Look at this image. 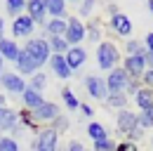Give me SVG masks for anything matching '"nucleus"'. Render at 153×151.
<instances>
[{"label":"nucleus","instance_id":"obj_1","mask_svg":"<svg viewBox=\"0 0 153 151\" xmlns=\"http://www.w3.org/2000/svg\"><path fill=\"white\" fill-rule=\"evenodd\" d=\"M120 50H118V45H115L113 40H101L99 45H97V66L101 69V71H111L115 66H120Z\"/></svg>","mask_w":153,"mask_h":151},{"label":"nucleus","instance_id":"obj_2","mask_svg":"<svg viewBox=\"0 0 153 151\" xmlns=\"http://www.w3.org/2000/svg\"><path fill=\"white\" fill-rule=\"evenodd\" d=\"M21 50L31 57L40 69H42V66L50 61V57H52L50 45H47V38H28V40L24 43V47H21Z\"/></svg>","mask_w":153,"mask_h":151},{"label":"nucleus","instance_id":"obj_3","mask_svg":"<svg viewBox=\"0 0 153 151\" xmlns=\"http://www.w3.org/2000/svg\"><path fill=\"white\" fill-rule=\"evenodd\" d=\"M87 38V24L80 17H66V33H64V40L76 47V45H82V40Z\"/></svg>","mask_w":153,"mask_h":151},{"label":"nucleus","instance_id":"obj_4","mask_svg":"<svg viewBox=\"0 0 153 151\" xmlns=\"http://www.w3.org/2000/svg\"><path fill=\"white\" fill-rule=\"evenodd\" d=\"M33 151H59V132L50 125L40 128V132L33 139Z\"/></svg>","mask_w":153,"mask_h":151},{"label":"nucleus","instance_id":"obj_5","mask_svg":"<svg viewBox=\"0 0 153 151\" xmlns=\"http://www.w3.org/2000/svg\"><path fill=\"white\" fill-rule=\"evenodd\" d=\"M0 85H2V90L7 94H24V90L28 87V83H26V78H21L17 71H5V73L0 76Z\"/></svg>","mask_w":153,"mask_h":151},{"label":"nucleus","instance_id":"obj_6","mask_svg":"<svg viewBox=\"0 0 153 151\" xmlns=\"http://www.w3.org/2000/svg\"><path fill=\"white\" fill-rule=\"evenodd\" d=\"M104 80H106L108 94H118V92H125L130 76L125 73V69H123V66H115V69H111L108 73L104 76Z\"/></svg>","mask_w":153,"mask_h":151},{"label":"nucleus","instance_id":"obj_7","mask_svg":"<svg viewBox=\"0 0 153 151\" xmlns=\"http://www.w3.org/2000/svg\"><path fill=\"white\" fill-rule=\"evenodd\" d=\"M31 113H33V118H36V123H38L40 128H45V125H52V120L61 113V109H59V104L45 99L38 109H36V111H31Z\"/></svg>","mask_w":153,"mask_h":151},{"label":"nucleus","instance_id":"obj_8","mask_svg":"<svg viewBox=\"0 0 153 151\" xmlns=\"http://www.w3.org/2000/svg\"><path fill=\"white\" fill-rule=\"evenodd\" d=\"M12 36L14 40L17 38H24V40H28V38H33V31H36V21L28 17V14H21V17H14L12 19Z\"/></svg>","mask_w":153,"mask_h":151},{"label":"nucleus","instance_id":"obj_9","mask_svg":"<svg viewBox=\"0 0 153 151\" xmlns=\"http://www.w3.org/2000/svg\"><path fill=\"white\" fill-rule=\"evenodd\" d=\"M85 90L97 102H106V97H108V87H106L104 76H87L85 78Z\"/></svg>","mask_w":153,"mask_h":151},{"label":"nucleus","instance_id":"obj_10","mask_svg":"<svg viewBox=\"0 0 153 151\" xmlns=\"http://www.w3.org/2000/svg\"><path fill=\"white\" fill-rule=\"evenodd\" d=\"M123 69L130 78L141 80V76L146 73V55H132V57H123Z\"/></svg>","mask_w":153,"mask_h":151},{"label":"nucleus","instance_id":"obj_11","mask_svg":"<svg viewBox=\"0 0 153 151\" xmlns=\"http://www.w3.org/2000/svg\"><path fill=\"white\" fill-rule=\"evenodd\" d=\"M108 26H111V31H113L115 36L120 38H130L132 36V19L127 17V14H123V12H115V14H111V19H108Z\"/></svg>","mask_w":153,"mask_h":151},{"label":"nucleus","instance_id":"obj_12","mask_svg":"<svg viewBox=\"0 0 153 151\" xmlns=\"http://www.w3.org/2000/svg\"><path fill=\"white\" fill-rule=\"evenodd\" d=\"M134 128H139V125H137V113L134 111L120 109V111L115 113V130L120 132V135H127V132H132Z\"/></svg>","mask_w":153,"mask_h":151},{"label":"nucleus","instance_id":"obj_13","mask_svg":"<svg viewBox=\"0 0 153 151\" xmlns=\"http://www.w3.org/2000/svg\"><path fill=\"white\" fill-rule=\"evenodd\" d=\"M17 123H19V111L17 109H12V106L0 109V135H10Z\"/></svg>","mask_w":153,"mask_h":151},{"label":"nucleus","instance_id":"obj_14","mask_svg":"<svg viewBox=\"0 0 153 151\" xmlns=\"http://www.w3.org/2000/svg\"><path fill=\"white\" fill-rule=\"evenodd\" d=\"M14 69H17V73L21 76V78H31L33 73H38L40 71V66L31 59V57L26 55L24 50L19 52V57H17V61H14Z\"/></svg>","mask_w":153,"mask_h":151},{"label":"nucleus","instance_id":"obj_15","mask_svg":"<svg viewBox=\"0 0 153 151\" xmlns=\"http://www.w3.org/2000/svg\"><path fill=\"white\" fill-rule=\"evenodd\" d=\"M26 14L36 21V26H45V21H47L45 0H26Z\"/></svg>","mask_w":153,"mask_h":151},{"label":"nucleus","instance_id":"obj_16","mask_svg":"<svg viewBox=\"0 0 153 151\" xmlns=\"http://www.w3.org/2000/svg\"><path fill=\"white\" fill-rule=\"evenodd\" d=\"M66 59V64H68V69L71 71H78L80 66H85V61H87V50L82 47V45H76V47H68V52L64 55Z\"/></svg>","mask_w":153,"mask_h":151},{"label":"nucleus","instance_id":"obj_17","mask_svg":"<svg viewBox=\"0 0 153 151\" xmlns=\"http://www.w3.org/2000/svg\"><path fill=\"white\" fill-rule=\"evenodd\" d=\"M47 66H50V71L57 76V78H61V80H68V78L73 76V71L68 69L64 55H52V57H50V61H47Z\"/></svg>","mask_w":153,"mask_h":151},{"label":"nucleus","instance_id":"obj_18","mask_svg":"<svg viewBox=\"0 0 153 151\" xmlns=\"http://www.w3.org/2000/svg\"><path fill=\"white\" fill-rule=\"evenodd\" d=\"M21 52V47H19V43L14 40V38H2L0 40V57L5 59V61H17V57H19Z\"/></svg>","mask_w":153,"mask_h":151},{"label":"nucleus","instance_id":"obj_19","mask_svg":"<svg viewBox=\"0 0 153 151\" xmlns=\"http://www.w3.org/2000/svg\"><path fill=\"white\" fill-rule=\"evenodd\" d=\"M132 102L137 104L139 111H151V109H153V90L141 85V87L137 90V94L132 97Z\"/></svg>","mask_w":153,"mask_h":151},{"label":"nucleus","instance_id":"obj_20","mask_svg":"<svg viewBox=\"0 0 153 151\" xmlns=\"http://www.w3.org/2000/svg\"><path fill=\"white\" fill-rule=\"evenodd\" d=\"M66 0H45V10H47V19H66Z\"/></svg>","mask_w":153,"mask_h":151},{"label":"nucleus","instance_id":"obj_21","mask_svg":"<svg viewBox=\"0 0 153 151\" xmlns=\"http://www.w3.org/2000/svg\"><path fill=\"white\" fill-rule=\"evenodd\" d=\"M21 102H24V109L36 111L40 104L45 102V97H42V92H36L33 87H26V90H24V94H21Z\"/></svg>","mask_w":153,"mask_h":151},{"label":"nucleus","instance_id":"obj_22","mask_svg":"<svg viewBox=\"0 0 153 151\" xmlns=\"http://www.w3.org/2000/svg\"><path fill=\"white\" fill-rule=\"evenodd\" d=\"M45 38H64L66 33V19H47L45 21Z\"/></svg>","mask_w":153,"mask_h":151},{"label":"nucleus","instance_id":"obj_23","mask_svg":"<svg viewBox=\"0 0 153 151\" xmlns=\"http://www.w3.org/2000/svg\"><path fill=\"white\" fill-rule=\"evenodd\" d=\"M87 137H90L92 142H101V139H108L111 135H108V130H106L104 123H99V120H90V125H87Z\"/></svg>","mask_w":153,"mask_h":151},{"label":"nucleus","instance_id":"obj_24","mask_svg":"<svg viewBox=\"0 0 153 151\" xmlns=\"http://www.w3.org/2000/svg\"><path fill=\"white\" fill-rule=\"evenodd\" d=\"M19 125H24V130H33L36 135L40 132V125L36 123L33 113L28 111V109H21V111H19Z\"/></svg>","mask_w":153,"mask_h":151},{"label":"nucleus","instance_id":"obj_25","mask_svg":"<svg viewBox=\"0 0 153 151\" xmlns=\"http://www.w3.org/2000/svg\"><path fill=\"white\" fill-rule=\"evenodd\" d=\"M61 102H64V106H66L68 111H78V109H80V99L76 97V92H73L71 87H64V90H61Z\"/></svg>","mask_w":153,"mask_h":151},{"label":"nucleus","instance_id":"obj_26","mask_svg":"<svg viewBox=\"0 0 153 151\" xmlns=\"http://www.w3.org/2000/svg\"><path fill=\"white\" fill-rule=\"evenodd\" d=\"M5 10L12 19L21 17V14H26V0H5Z\"/></svg>","mask_w":153,"mask_h":151},{"label":"nucleus","instance_id":"obj_27","mask_svg":"<svg viewBox=\"0 0 153 151\" xmlns=\"http://www.w3.org/2000/svg\"><path fill=\"white\" fill-rule=\"evenodd\" d=\"M106 104L115 109V111H120V109H127V104H130V97L125 92H118V94H108L106 97Z\"/></svg>","mask_w":153,"mask_h":151},{"label":"nucleus","instance_id":"obj_28","mask_svg":"<svg viewBox=\"0 0 153 151\" xmlns=\"http://www.w3.org/2000/svg\"><path fill=\"white\" fill-rule=\"evenodd\" d=\"M132 55H146L144 40H137V38H127L125 40V57H132Z\"/></svg>","mask_w":153,"mask_h":151},{"label":"nucleus","instance_id":"obj_29","mask_svg":"<svg viewBox=\"0 0 153 151\" xmlns=\"http://www.w3.org/2000/svg\"><path fill=\"white\" fill-rule=\"evenodd\" d=\"M47 45H50V52H52V55H66L68 47H71L61 36L59 38H47Z\"/></svg>","mask_w":153,"mask_h":151},{"label":"nucleus","instance_id":"obj_30","mask_svg":"<svg viewBox=\"0 0 153 151\" xmlns=\"http://www.w3.org/2000/svg\"><path fill=\"white\" fill-rule=\"evenodd\" d=\"M26 83H28V87H33L36 92H42V90L47 87V73H40V71H38V73L31 76Z\"/></svg>","mask_w":153,"mask_h":151},{"label":"nucleus","instance_id":"obj_31","mask_svg":"<svg viewBox=\"0 0 153 151\" xmlns=\"http://www.w3.org/2000/svg\"><path fill=\"white\" fill-rule=\"evenodd\" d=\"M137 125L141 130H153V109L151 111H139L137 113Z\"/></svg>","mask_w":153,"mask_h":151},{"label":"nucleus","instance_id":"obj_32","mask_svg":"<svg viewBox=\"0 0 153 151\" xmlns=\"http://www.w3.org/2000/svg\"><path fill=\"white\" fill-rule=\"evenodd\" d=\"M0 151H19V139L10 135H0Z\"/></svg>","mask_w":153,"mask_h":151},{"label":"nucleus","instance_id":"obj_33","mask_svg":"<svg viewBox=\"0 0 153 151\" xmlns=\"http://www.w3.org/2000/svg\"><path fill=\"white\" fill-rule=\"evenodd\" d=\"M50 128H52V130H57L59 135H61V132H66L68 128H71V120H68V116H64V113H59L57 118L52 120V125H50Z\"/></svg>","mask_w":153,"mask_h":151},{"label":"nucleus","instance_id":"obj_34","mask_svg":"<svg viewBox=\"0 0 153 151\" xmlns=\"http://www.w3.org/2000/svg\"><path fill=\"white\" fill-rule=\"evenodd\" d=\"M97 7V0H80V5H78V17H90L92 12H94Z\"/></svg>","mask_w":153,"mask_h":151},{"label":"nucleus","instance_id":"obj_35","mask_svg":"<svg viewBox=\"0 0 153 151\" xmlns=\"http://www.w3.org/2000/svg\"><path fill=\"white\" fill-rule=\"evenodd\" d=\"M115 147H118V142H115L113 137L101 139V142H92V149L94 151H115Z\"/></svg>","mask_w":153,"mask_h":151},{"label":"nucleus","instance_id":"obj_36","mask_svg":"<svg viewBox=\"0 0 153 151\" xmlns=\"http://www.w3.org/2000/svg\"><path fill=\"white\" fill-rule=\"evenodd\" d=\"M85 40H90V43H101V28H99V24H87V38Z\"/></svg>","mask_w":153,"mask_h":151},{"label":"nucleus","instance_id":"obj_37","mask_svg":"<svg viewBox=\"0 0 153 151\" xmlns=\"http://www.w3.org/2000/svg\"><path fill=\"white\" fill-rule=\"evenodd\" d=\"M139 87H141V80H137V78H130V80H127V87H125V94H127V97H134Z\"/></svg>","mask_w":153,"mask_h":151},{"label":"nucleus","instance_id":"obj_38","mask_svg":"<svg viewBox=\"0 0 153 151\" xmlns=\"http://www.w3.org/2000/svg\"><path fill=\"white\" fill-rule=\"evenodd\" d=\"M141 137H144V130H141V128H134L132 132H127V135H125V139H127V142H132V144H137Z\"/></svg>","mask_w":153,"mask_h":151},{"label":"nucleus","instance_id":"obj_39","mask_svg":"<svg viewBox=\"0 0 153 151\" xmlns=\"http://www.w3.org/2000/svg\"><path fill=\"white\" fill-rule=\"evenodd\" d=\"M115 151H139V147L132 144V142H127V139H123V142H118Z\"/></svg>","mask_w":153,"mask_h":151},{"label":"nucleus","instance_id":"obj_40","mask_svg":"<svg viewBox=\"0 0 153 151\" xmlns=\"http://www.w3.org/2000/svg\"><path fill=\"white\" fill-rule=\"evenodd\" d=\"M66 151H87V147H85L80 139H71V142L66 144Z\"/></svg>","mask_w":153,"mask_h":151},{"label":"nucleus","instance_id":"obj_41","mask_svg":"<svg viewBox=\"0 0 153 151\" xmlns=\"http://www.w3.org/2000/svg\"><path fill=\"white\" fill-rule=\"evenodd\" d=\"M141 85H144V87H151V90H153V69H146V73L141 76Z\"/></svg>","mask_w":153,"mask_h":151},{"label":"nucleus","instance_id":"obj_42","mask_svg":"<svg viewBox=\"0 0 153 151\" xmlns=\"http://www.w3.org/2000/svg\"><path fill=\"white\" fill-rule=\"evenodd\" d=\"M80 113H82L85 118H92V116H94V109H92L87 102H80Z\"/></svg>","mask_w":153,"mask_h":151},{"label":"nucleus","instance_id":"obj_43","mask_svg":"<svg viewBox=\"0 0 153 151\" xmlns=\"http://www.w3.org/2000/svg\"><path fill=\"white\" fill-rule=\"evenodd\" d=\"M144 47H146V52H153V31L144 36Z\"/></svg>","mask_w":153,"mask_h":151},{"label":"nucleus","instance_id":"obj_44","mask_svg":"<svg viewBox=\"0 0 153 151\" xmlns=\"http://www.w3.org/2000/svg\"><path fill=\"white\" fill-rule=\"evenodd\" d=\"M146 69H153V52H146Z\"/></svg>","mask_w":153,"mask_h":151},{"label":"nucleus","instance_id":"obj_45","mask_svg":"<svg viewBox=\"0 0 153 151\" xmlns=\"http://www.w3.org/2000/svg\"><path fill=\"white\" fill-rule=\"evenodd\" d=\"M2 38H5V19L0 17V40H2Z\"/></svg>","mask_w":153,"mask_h":151},{"label":"nucleus","instance_id":"obj_46","mask_svg":"<svg viewBox=\"0 0 153 151\" xmlns=\"http://www.w3.org/2000/svg\"><path fill=\"white\" fill-rule=\"evenodd\" d=\"M2 106H7V97H5V94H0V109H2Z\"/></svg>","mask_w":153,"mask_h":151},{"label":"nucleus","instance_id":"obj_47","mask_svg":"<svg viewBox=\"0 0 153 151\" xmlns=\"http://www.w3.org/2000/svg\"><path fill=\"white\" fill-rule=\"evenodd\" d=\"M146 7H149V12H151V17H153V0H146Z\"/></svg>","mask_w":153,"mask_h":151},{"label":"nucleus","instance_id":"obj_48","mask_svg":"<svg viewBox=\"0 0 153 151\" xmlns=\"http://www.w3.org/2000/svg\"><path fill=\"white\" fill-rule=\"evenodd\" d=\"M5 73V59H2V57H0V76Z\"/></svg>","mask_w":153,"mask_h":151},{"label":"nucleus","instance_id":"obj_49","mask_svg":"<svg viewBox=\"0 0 153 151\" xmlns=\"http://www.w3.org/2000/svg\"><path fill=\"white\" fill-rule=\"evenodd\" d=\"M66 2H78V5H80V0H66Z\"/></svg>","mask_w":153,"mask_h":151},{"label":"nucleus","instance_id":"obj_50","mask_svg":"<svg viewBox=\"0 0 153 151\" xmlns=\"http://www.w3.org/2000/svg\"><path fill=\"white\" fill-rule=\"evenodd\" d=\"M151 147H153V139H151Z\"/></svg>","mask_w":153,"mask_h":151}]
</instances>
